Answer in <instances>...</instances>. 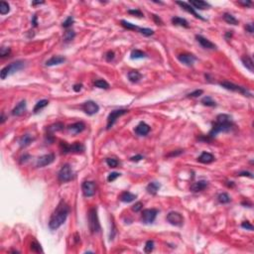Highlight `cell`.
<instances>
[{"label": "cell", "instance_id": "26", "mask_svg": "<svg viewBox=\"0 0 254 254\" xmlns=\"http://www.w3.org/2000/svg\"><path fill=\"white\" fill-rule=\"evenodd\" d=\"M241 61H242V63L244 65V67H246V69H248L251 73H253L254 64H253V60H252V58L250 57V56H247V55L243 56V57L241 58Z\"/></svg>", "mask_w": 254, "mask_h": 254}, {"label": "cell", "instance_id": "41", "mask_svg": "<svg viewBox=\"0 0 254 254\" xmlns=\"http://www.w3.org/2000/svg\"><path fill=\"white\" fill-rule=\"evenodd\" d=\"M153 249H154V241H152V240H148V241L146 242V244H145L144 251L146 252V253H150V252H152V251H153Z\"/></svg>", "mask_w": 254, "mask_h": 254}, {"label": "cell", "instance_id": "27", "mask_svg": "<svg viewBox=\"0 0 254 254\" xmlns=\"http://www.w3.org/2000/svg\"><path fill=\"white\" fill-rule=\"evenodd\" d=\"M160 188H161V185H160L159 183H157V182H152V183H150V184L147 186L146 190H147V192H148V194L154 196V195H156L157 193H158V191H159Z\"/></svg>", "mask_w": 254, "mask_h": 254}, {"label": "cell", "instance_id": "19", "mask_svg": "<svg viewBox=\"0 0 254 254\" xmlns=\"http://www.w3.org/2000/svg\"><path fill=\"white\" fill-rule=\"evenodd\" d=\"M190 5L194 9H200V10H205V9H209L210 5L205 1H201V0H193V1L189 2Z\"/></svg>", "mask_w": 254, "mask_h": 254}, {"label": "cell", "instance_id": "9", "mask_svg": "<svg viewBox=\"0 0 254 254\" xmlns=\"http://www.w3.org/2000/svg\"><path fill=\"white\" fill-rule=\"evenodd\" d=\"M126 113H128V110L126 109H117V110H113L111 111L109 115L107 117V126L106 129H110L112 126L114 125L115 121L117 120V118H119L120 116L124 115Z\"/></svg>", "mask_w": 254, "mask_h": 254}, {"label": "cell", "instance_id": "34", "mask_svg": "<svg viewBox=\"0 0 254 254\" xmlns=\"http://www.w3.org/2000/svg\"><path fill=\"white\" fill-rule=\"evenodd\" d=\"M9 11H10L9 4L5 1L0 2V14H1V15H5V14L9 13Z\"/></svg>", "mask_w": 254, "mask_h": 254}, {"label": "cell", "instance_id": "33", "mask_svg": "<svg viewBox=\"0 0 254 254\" xmlns=\"http://www.w3.org/2000/svg\"><path fill=\"white\" fill-rule=\"evenodd\" d=\"M146 58V54L143 53L142 51L140 50H133L131 52V59L132 60H137V59H143Z\"/></svg>", "mask_w": 254, "mask_h": 254}, {"label": "cell", "instance_id": "43", "mask_svg": "<svg viewBox=\"0 0 254 254\" xmlns=\"http://www.w3.org/2000/svg\"><path fill=\"white\" fill-rule=\"evenodd\" d=\"M106 164L110 168H116L117 165H118V161L114 158H107L106 159Z\"/></svg>", "mask_w": 254, "mask_h": 254}, {"label": "cell", "instance_id": "49", "mask_svg": "<svg viewBox=\"0 0 254 254\" xmlns=\"http://www.w3.org/2000/svg\"><path fill=\"white\" fill-rule=\"evenodd\" d=\"M105 59L107 62H110V61H112L114 59V52H112V51H108L106 55H105Z\"/></svg>", "mask_w": 254, "mask_h": 254}, {"label": "cell", "instance_id": "54", "mask_svg": "<svg viewBox=\"0 0 254 254\" xmlns=\"http://www.w3.org/2000/svg\"><path fill=\"white\" fill-rule=\"evenodd\" d=\"M143 159V156L142 155H136V156L132 157V158H130V161H132V162H138L140 161V160H142Z\"/></svg>", "mask_w": 254, "mask_h": 254}, {"label": "cell", "instance_id": "21", "mask_svg": "<svg viewBox=\"0 0 254 254\" xmlns=\"http://www.w3.org/2000/svg\"><path fill=\"white\" fill-rule=\"evenodd\" d=\"M66 61V58L63 57V56H53L51 59H49L46 62V66L48 67H52V66H56V65H61L63 64Z\"/></svg>", "mask_w": 254, "mask_h": 254}, {"label": "cell", "instance_id": "50", "mask_svg": "<svg viewBox=\"0 0 254 254\" xmlns=\"http://www.w3.org/2000/svg\"><path fill=\"white\" fill-rule=\"evenodd\" d=\"M241 226L243 227V228H245V229H248V230H253V225L249 222H243L242 223H241Z\"/></svg>", "mask_w": 254, "mask_h": 254}, {"label": "cell", "instance_id": "30", "mask_svg": "<svg viewBox=\"0 0 254 254\" xmlns=\"http://www.w3.org/2000/svg\"><path fill=\"white\" fill-rule=\"evenodd\" d=\"M63 129H64V124L62 122H57V123H54L48 127V132L52 134V133L57 132V131H61Z\"/></svg>", "mask_w": 254, "mask_h": 254}, {"label": "cell", "instance_id": "18", "mask_svg": "<svg viewBox=\"0 0 254 254\" xmlns=\"http://www.w3.org/2000/svg\"><path fill=\"white\" fill-rule=\"evenodd\" d=\"M26 111V101L22 100L18 104L13 108L12 110V115L14 116H21L25 113Z\"/></svg>", "mask_w": 254, "mask_h": 254}, {"label": "cell", "instance_id": "32", "mask_svg": "<svg viewBox=\"0 0 254 254\" xmlns=\"http://www.w3.org/2000/svg\"><path fill=\"white\" fill-rule=\"evenodd\" d=\"M223 19H224L225 22H227L228 24H231V25H237L238 24V21H237L236 18H235L234 16H232L231 14H229V13L224 14Z\"/></svg>", "mask_w": 254, "mask_h": 254}, {"label": "cell", "instance_id": "17", "mask_svg": "<svg viewBox=\"0 0 254 254\" xmlns=\"http://www.w3.org/2000/svg\"><path fill=\"white\" fill-rule=\"evenodd\" d=\"M149 132H150V126L145 123V122H140L135 128V133L139 136H145Z\"/></svg>", "mask_w": 254, "mask_h": 254}, {"label": "cell", "instance_id": "62", "mask_svg": "<svg viewBox=\"0 0 254 254\" xmlns=\"http://www.w3.org/2000/svg\"><path fill=\"white\" fill-rule=\"evenodd\" d=\"M230 184H227L228 187H234V184H233V182H229Z\"/></svg>", "mask_w": 254, "mask_h": 254}, {"label": "cell", "instance_id": "13", "mask_svg": "<svg viewBox=\"0 0 254 254\" xmlns=\"http://www.w3.org/2000/svg\"><path fill=\"white\" fill-rule=\"evenodd\" d=\"M55 160V155L54 154H46V155H43V156H41L38 158L37 160V164L36 166L38 168H42V167H46L50 165L54 162Z\"/></svg>", "mask_w": 254, "mask_h": 254}, {"label": "cell", "instance_id": "61", "mask_svg": "<svg viewBox=\"0 0 254 254\" xmlns=\"http://www.w3.org/2000/svg\"><path fill=\"white\" fill-rule=\"evenodd\" d=\"M4 121H5V116H4V114L2 113L1 114V121H0V122H1V124L4 123Z\"/></svg>", "mask_w": 254, "mask_h": 254}, {"label": "cell", "instance_id": "47", "mask_svg": "<svg viewBox=\"0 0 254 254\" xmlns=\"http://www.w3.org/2000/svg\"><path fill=\"white\" fill-rule=\"evenodd\" d=\"M142 206H143V204L141 203V201H137L135 205H132V210L135 211V213H138V211L142 210Z\"/></svg>", "mask_w": 254, "mask_h": 254}, {"label": "cell", "instance_id": "23", "mask_svg": "<svg viewBox=\"0 0 254 254\" xmlns=\"http://www.w3.org/2000/svg\"><path fill=\"white\" fill-rule=\"evenodd\" d=\"M206 187H208V182L206 181H199V182L194 183V184L191 186L190 190L192 192H194V193H197V192H201V191L205 190Z\"/></svg>", "mask_w": 254, "mask_h": 254}, {"label": "cell", "instance_id": "12", "mask_svg": "<svg viewBox=\"0 0 254 254\" xmlns=\"http://www.w3.org/2000/svg\"><path fill=\"white\" fill-rule=\"evenodd\" d=\"M82 108L87 115H93V114L97 113L98 110H99V106H98V104L92 100H88L87 102H84Z\"/></svg>", "mask_w": 254, "mask_h": 254}, {"label": "cell", "instance_id": "48", "mask_svg": "<svg viewBox=\"0 0 254 254\" xmlns=\"http://www.w3.org/2000/svg\"><path fill=\"white\" fill-rule=\"evenodd\" d=\"M201 95H203V91H201V89H197V91L189 93V95H188V97H197Z\"/></svg>", "mask_w": 254, "mask_h": 254}, {"label": "cell", "instance_id": "16", "mask_svg": "<svg viewBox=\"0 0 254 254\" xmlns=\"http://www.w3.org/2000/svg\"><path fill=\"white\" fill-rule=\"evenodd\" d=\"M176 4H178V5H180L183 9H184V10H186L187 12L191 13L192 15H194L196 18H199V19H201V20H204V21H205V18L201 17V16L200 15V14H197V13L196 12L195 9L193 8L189 3H187V2H181V1H177V2H176Z\"/></svg>", "mask_w": 254, "mask_h": 254}, {"label": "cell", "instance_id": "53", "mask_svg": "<svg viewBox=\"0 0 254 254\" xmlns=\"http://www.w3.org/2000/svg\"><path fill=\"white\" fill-rule=\"evenodd\" d=\"M245 30L248 32V33H250V34H252V33L254 32V27H253V24L252 23H249V24H247L245 26Z\"/></svg>", "mask_w": 254, "mask_h": 254}, {"label": "cell", "instance_id": "8", "mask_svg": "<svg viewBox=\"0 0 254 254\" xmlns=\"http://www.w3.org/2000/svg\"><path fill=\"white\" fill-rule=\"evenodd\" d=\"M158 214V210L156 209H147L144 210L141 214V222L145 224L153 223L156 219V216Z\"/></svg>", "mask_w": 254, "mask_h": 254}, {"label": "cell", "instance_id": "5", "mask_svg": "<svg viewBox=\"0 0 254 254\" xmlns=\"http://www.w3.org/2000/svg\"><path fill=\"white\" fill-rule=\"evenodd\" d=\"M60 149L62 153H82L84 151V146L81 142H74L72 145H69L67 142H61Z\"/></svg>", "mask_w": 254, "mask_h": 254}, {"label": "cell", "instance_id": "29", "mask_svg": "<svg viewBox=\"0 0 254 254\" xmlns=\"http://www.w3.org/2000/svg\"><path fill=\"white\" fill-rule=\"evenodd\" d=\"M141 78H142V74L138 70H131L128 73V78L131 83H137L140 81Z\"/></svg>", "mask_w": 254, "mask_h": 254}, {"label": "cell", "instance_id": "20", "mask_svg": "<svg viewBox=\"0 0 254 254\" xmlns=\"http://www.w3.org/2000/svg\"><path fill=\"white\" fill-rule=\"evenodd\" d=\"M196 39L197 41L199 42V43L201 45V47H204L205 49H215V45L214 43H211V42L208 39L204 38L203 36L201 35H197L196 36Z\"/></svg>", "mask_w": 254, "mask_h": 254}, {"label": "cell", "instance_id": "4", "mask_svg": "<svg viewBox=\"0 0 254 254\" xmlns=\"http://www.w3.org/2000/svg\"><path fill=\"white\" fill-rule=\"evenodd\" d=\"M88 226L91 233L98 232L100 230V224L95 208H91L88 211Z\"/></svg>", "mask_w": 254, "mask_h": 254}, {"label": "cell", "instance_id": "63", "mask_svg": "<svg viewBox=\"0 0 254 254\" xmlns=\"http://www.w3.org/2000/svg\"><path fill=\"white\" fill-rule=\"evenodd\" d=\"M43 3L44 2H33L32 4H33V5H36V4H43Z\"/></svg>", "mask_w": 254, "mask_h": 254}, {"label": "cell", "instance_id": "38", "mask_svg": "<svg viewBox=\"0 0 254 254\" xmlns=\"http://www.w3.org/2000/svg\"><path fill=\"white\" fill-rule=\"evenodd\" d=\"M95 86L96 87L103 88V89L109 88V84H108V83L106 81H104V79H97V81L95 82Z\"/></svg>", "mask_w": 254, "mask_h": 254}, {"label": "cell", "instance_id": "46", "mask_svg": "<svg viewBox=\"0 0 254 254\" xmlns=\"http://www.w3.org/2000/svg\"><path fill=\"white\" fill-rule=\"evenodd\" d=\"M74 24V18L72 16H70L67 18V20L65 22H63V27L64 28H69Z\"/></svg>", "mask_w": 254, "mask_h": 254}, {"label": "cell", "instance_id": "10", "mask_svg": "<svg viewBox=\"0 0 254 254\" xmlns=\"http://www.w3.org/2000/svg\"><path fill=\"white\" fill-rule=\"evenodd\" d=\"M166 219L168 222H170L172 225H175V226H182L184 224V218L180 213H177V211L169 213Z\"/></svg>", "mask_w": 254, "mask_h": 254}, {"label": "cell", "instance_id": "1", "mask_svg": "<svg viewBox=\"0 0 254 254\" xmlns=\"http://www.w3.org/2000/svg\"><path fill=\"white\" fill-rule=\"evenodd\" d=\"M70 213V206L64 201H60V204L52 214L49 222V227L51 230H56L60 228L65 223Z\"/></svg>", "mask_w": 254, "mask_h": 254}, {"label": "cell", "instance_id": "59", "mask_svg": "<svg viewBox=\"0 0 254 254\" xmlns=\"http://www.w3.org/2000/svg\"><path fill=\"white\" fill-rule=\"evenodd\" d=\"M232 37V31H230V32H227L226 34H225V39L228 40L229 38H231Z\"/></svg>", "mask_w": 254, "mask_h": 254}, {"label": "cell", "instance_id": "44", "mask_svg": "<svg viewBox=\"0 0 254 254\" xmlns=\"http://www.w3.org/2000/svg\"><path fill=\"white\" fill-rule=\"evenodd\" d=\"M11 53V50L10 48H6V47H2L1 49H0V57L1 58H4L6 57V56H9Z\"/></svg>", "mask_w": 254, "mask_h": 254}, {"label": "cell", "instance_id": "39", "mask_svg": "<svg viewBox=\"0 0 254 254\" xmlns=\"http://www.w3.org/2000/svg\"><path fill=\"white\" fill-rule=\"evenodd\" d=\"M121 25L123 26L125 29H127V30H138L139 29V27L135 26L134 24H131L130 22H127L125 20H122L121 21Z\"/></svg>", "mask_w": 254, "mask_h": 254}, {"label": "cell", "instance_id": "42", "mask_svg": "<svg viewBox=\"0 0 254 254\" xmlns=\"http://www.w3.org/2000/svg\"><path fill=\"white\" fill-rule=\"evenodd\" d=\"M138 31H139L142 35L147 36V37H148V36H151V35L154 34V31H153L152 29H149V28H139Z\"/></svg>", "mask_w": 254, "mask_h": 254}, {"label": "cell", "instance_id": "7", "mask_svg": "<svg viewBox=\"0 0 254 254\" xmlns=\"http://www.w3.org/2000/svg\"><path fill=\"white\" fill-rule=\"evenodd\" d=\"M74 171L73 169L70 168V165L68 164H66L62 167V169L60 170L59 174H58V180L61 182V183H67V182H70L72 181L74 179Z\"/></svg>", "mask_w": 254, "mask_h": 254}, {"label": "cell", "instance_id": "55", "mask_svg": "<svg viewBox=\"0 0 254 254\" xmlns=\"http://www.w3.org/2000/svg\"><path fill=\"white\" fill-rule=\"evenodd\" d=\"M153 19H154V21H155V23H156V24H158V25H163V21L160 19L159 18V16H157V15H153Z\"/></svg>", "mask_w": 254, "mask_h": 254}, {"label": "cell", "instance_id": "6", "mask_svg": "<svg viewBox=\"0 0 254 254\" xmlns=\"http://www.w3.org/2000/svg\"><path fill=\"white\" fill-rule=\"evenodd\" d=\"M219 84H220V87H222L223 88L227 89V91L239 92V93H241V95H245V96H249V97L252 96L251 92L249 91L248 89H246L245 87H242L240 86H236V84H234V83H230V82H222Z\"/></svg>", "mask_w": 254, "mask_h": 254}, {"label": "cell", "instance_id": "45", "mask_svg": "<svg viewBox=\"0 0 254 254\" xmlns=\"http://www.w3.org/2000/svg\"><path fill=\"white\" fill-rule=\"evenodd\" d=\"M118 177H120V174H119V173H117V172L110 173L109 175H108V177H107V181H108V182H113V181H115Z\"/></svg>", "mask_w": 254, "mask_h": 254}, {"label": "cell", "instance_id": "3", "mask_svg": "<svg viewBox=\"0 0 254 254\" xmlns=\"http://www.w3.org/2000/svg\"><path fill=\"white\" fill-rule=\"evenodd\" d=\"M24 62L22 61H17V62H14L12 64H10L9 66H6L5 68H3L0 72V78L1 79H5L7 77L11 76V74H15L18 70H22L24 68Z\"/></svg>", "mask_w": 254, "mask_h": 254}, {"label": "cell", "instance_id": "28", "mask_svg": "<svg viewBox=\"0 0 254 254\" xmlns=\"http://www.w3.org/2000/svg\"><path fill=\"white\" fill-rule=\"evenodd\" d=\"M172 23L176 26H182L185 28H189V23L186 19H183L181 17H173L172 18Z\"/></svg>", "mask_w": 254, "mask_h": 254}, {"label": "cell", "instance_id": "24", "mask_svg": "<svg viewBox=\"0 0 254 254\" xmlns=\"http://www.w3.org/2000/svg\"><path fill=\"white\" fill-rule=\"evenodd\" d=\"M136 197H137V196L132 194V193H130V192H123L122 194L119 196V200L121 201H123V203H131V201H133Z\"/></svg>", "mask_w": 254, "mask_h": 254}, {"label": "cell", "instance_id": "22", "mask_svg": "<svg viewBox=\"0 0 254 254\" xmlns=\"http://www.w3.org/2000/svg\"><path fill=\"white\" fill-rule=\"evenodd\" d=\"M197 160H199V162L203 163V164H210V163H213L215 160V158L213 154H210L209 152H204V153H201V155L199 158H197Z\"/></svg>", "mask_w": 254, "mask_h": 254}, {"label": "cell", "instance_id": "31", "mask_svg": "<svg viewBox=\"0 0 254 254\" xmlns=\"http://www.w3.org/2000/svg\"><path fill=\"white\" fill-rule=\"evenodd\" d=\"M48 104H49V100L42 99V100H40V101H38L36 103V105L34 106V109H33V111H34V113H37V112L40 111L41 109H43V108L46 107Z\"/></svg>", "mask_w": 254, "mask_h": 254}, {"label": "cell", "instance_id": "14", "mask_svg": "<svg viewBox=\"0 0 254 254\" xmlns=\"http://www.w3.org/2000/svg\"><path fill=\"white\" fill-rule=\"evenodd\" d=\"M86 129V124L83 122L79 121V122H76L74 124H70L68 127V132L72 135H77L78 133L83 132V131Z\"/></svg>", "mask_w": 254, "mask_h": 254}, {"label": "cell", "instance_id": "36", "mask_svg": "<svg viewBox=\"0 0 254 254\" xmlns=\"http://www.w3.org/2000/svg\"><path fill=\"white\" fill-rule=\"evenodd\" d=\"M218 199L219 203H222V204H228L229 201H231L230 197L226 194V193H222V194H219Z\"/></svg>", "mask_w": 254, "mask_h": 254}, {"label": "cell", "instance_id": "57", "mask_svg": "<svg viewBox=\"0 0 254 254\" xmlns=\"http://www.w3.org/2000/svg\"><path fill=\"white\" fill-rule=\"evenodd\" d=\"M237 3L240 4V5H242V6H244V7H249L251 5V1H239Z\"/></svg>", "mask_w": 254, "mask_h": 254}, {"label": "cell", "instance_id": "52", "mask_svg": "<svg viewBox=\"0 0 254 254\" xmlns=\"http://www.w3.org/2000/svg\"><path fill=\"white\" fill-rule=\"evenodd\" d=\"M184 152V150H176V151H173L170 154L167 155V157H174V156H179L180 154H182Z\"/></svg>", "mask_w": 254, "mask_h": 254}, {"label": "cell", "instance_id": "2", "mask_svg": "<svg viewBox=\"0 0 254 254\" xmlns=\"http://www.w3.org/2000/svg\"><path fill=\"white\" fill-rule=\"evenodd\" d=\"M233 128L232 118L228 114H219L216 116V120L213 125V128L210 131L208 137L213 140L216 135L220 132H229Z\"/></svg>", "mask_w": 254, "mask_h": 254}, {"label": "cell", "instance_id": "58", "mask_svg": "<svg viewBox=\"0 0 254 254\" xmlns=\"http://www.w3.org/2000/svg\"><path fill=\"white\" fill-rule=\"evenodd\" d=\"M238 176H246V177H249V178H251V179L253 178L252 174L249 173V172H241V173L238 174Z\"/></svg>", "mask_w": 254, "mask_h": 254}, {"label": "cell", "instance_id": "51", "mask_svg": "<svg viewBox=\"0 0 254 254\" xmlns=\"http://www.w3.org/2000/svg\"><path fill=\"white\" fill-rule=\"evenodd\" d=\"M128 13L129 14H132V15H135V16H137V17H143V13L141 12L140 10H138V9H136V10H128Z\"/></svg>", "mask_w": 254, "mask_h": 254}, {"label": "cell", "instance_id": "25", "mask_svg": "<svg viewBox=\"0 0 254 254\" xmlns=\"http://www.w3.org/2000/svg\"><path fill=\"white\" fill-rule=\"evenodd\" d=\"M34 137H32L30 134H25L23 135L22 137L20 138L19 140V145L21 148H25V147H28L29 145L34 141Z\"/></svg>", "mask_w": 254, "mask_h": 254}, {"label": "cell", "instance_id": "56", "mask_svg": "<svg viewBox=\"0 0 254 254\" xmlns=\"http://www.w3.org/2000/svg\"><path fill=\"white\" fill-rule=\"evenodd\" d=\"M82 87H83V84L82 83H77L74 86V91L76 92H78L82 91Z\"/></svg>", "mask_w": 254, "mask_h": 254}, {"label": "cell", "instance_id": "11", "mask_svg": "<svg viewBox=\"0 0 254 254\" xmlns=\"http://www.w3.org/2000/svg\"><path fill=\"white\" fill-rule=\"evenodd\" d=\"M82 190H83V193L84 197H89L95 196V192H96V186L95 184V182L87 181V182H83V183Z\"/></svg>", "mask_w": 254, "mask_h": 254}, {"label": "cell", "instance_id": "60", "mask_svg": "<svg viewBox=\"0 0 254 254\" xmlns=\"http://www.w3.org/2000/svg\"><path fill=\"white\" fill-rule=\"evenodd\" d=\"M32 23H33V25H34V26H37V16H36V15H35L34 17H33Z\"/></svg>", "mask_w": 254, "mask_h": 254}, {"label": "cell", "instance_id": "15", "mask_svg": "<svg viewBox=\"0 0 254 254\" xmlns=\"http://www.w3.org/2000/svg\"><path fill=\"white\" fill-rule=\"evenodd\" d=\"M178 60L180 61L182 64L188 66V67H192V66L195 64L197 58L194 55H191V54H182L180 56H178Z\"/></svg>", "mask_w": 254, "mask_h": 254}, {"label": "cell", "instance_id": "40", "mask_svg": "<svg viewBox=\"0 0 254 254\" xmlns=\"http://www.w3.org/2000/svg\"><path fill=\"white\" fill-rule=\"evenodd\" d=\"M30 249L33 251V252H36V253H40V252H43L41 248V245L40 243H38L37 241H33L30 245Z\"/></svg>", "mask_w": 254, "mask_h": 254}, {"label": "cell", "instance_id": "37", "mask_svg": "<svg viewBox=\"0 0 254 254\" xmlns=\"http://www.w3.org/2000/svg\"><path fill=\"white\" fill-rule=\"evenodd\" d=\"M76 37V33H74L73 30H67L65 32V35H64V39H65V42H70L72 40H74V38Z\"/></svg>", "mask_w": 254, "mask_h": 254}, {"label": "cell", "instance_id": "35", "mask_svg": "<svg viewBox=\"0 0 254 254\" xmlns=\"http://www.w3.org/2000/svg\"><path fill=\"white\" fill-rule=\"evenodd\" d=\"M201 103L205 106H211V107L216 106V102L210 96H205L203 99H201Z\"/></svg>", "mask_w": 254, "mask_h": 254}]
</instances>
